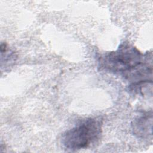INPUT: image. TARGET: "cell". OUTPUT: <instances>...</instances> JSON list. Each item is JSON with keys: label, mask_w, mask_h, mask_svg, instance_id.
Listing matches in <instances>:
<instances>
[{"label": "cell", "mask_w": 153, "mask_h": 153, "mask_svg": "<svg viewBox=\"0 0 153 153\" xmlns=\"http://www.w3.org/2000/svg\"><path fill=\"white\" fill-rule=\"evenodd\" d=\"M152 113L149 112L136 118L131 123L133 133L141 139H148L152 136Z\"/></svg>", "instance_id": "4"}, {"label": "cell", "mask_w": 153, "mask_h": 153, "mask_svg": "<svg viewBox=\"0 0 153 153\" xmlns=\"http://www.w3.org/2000/svg\"><path fill=\"white\" fill-rule=\"evenodd\" d=\"M152 65L142 61L139 65L126 72L123 75L131 83V86L152 82Z\"/></svg>", "instance_id": "3"}, {"label": "cell", "mask_w": 153, "mask_h": 153, "mask_svg": "<svg viewBox=\"0 0 153 153\" xmlns=\"http://www.w3.org/2000/svg\"><path fill=\"white\" fill-rule=\"evenodd\" d=\"M102 123L96 118H87L66 131L62 136L63 146L68 149L76 151L94 143L102 134Z\"/></svg>", "instance_id": "2"}, {"label": "cell", "mask_w": 153, "mask_h": 153, "mask_svg": "<svg viewBox=\"0 0 153 153\" xmlns=\"http://www.w3.org/2000/svg\"><path fill=\"white\" fill-rule=\"evenodd\" d=\"M143 59V55L137 48L124 42L116 51L102 56L99 58V65L102 70L123 74L141 63Z\"/></svg>", "instance_id": "1"}]
</instances>
